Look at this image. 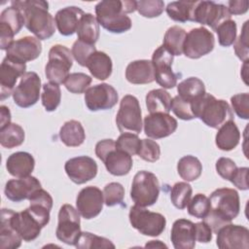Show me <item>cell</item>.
I'll list each match as a JSON object with an SVG mask.
<instances>
[{"label":"cell","instance_id":"11a10c76","mask_svg":"<svg viewBox=\"0 0 249 249\" xmlns=\"http://www.w3.org/2000/svg\"><path fill=\"white\" fill-rule=\"evenodd\" d=\"M231 103L235 114L244 120L249 119V93H237L231 97Z\"/></svg>","mask_w":249,"mask_h":249},{"label":"cell","instance_id":"836d02e7","mask_svg":"<svg viewBox=\"0 0 249 249\" xmlns=\"http://www.w3.org/2000/svg\"><path fill=\"white\" fill-rule=\"evenodd\" d=\"M59 138L67 147H78L86 139L85 129L79 121L70 120L60 127Z\"/></svg>","mask_w":249,"mask_h":249},{"label":"cell","instance_id":"f5cc1de1","mask_svg":"<svg viewBox=\"0 0 249 249\" xmlns=\"http://www.w3.org/2000/svg\"><path fill=\"white\" fill-rule=\"evenodd\" d=\"M137 155L146 161L155 162L160 157V145L152 139H141V144Z\"/></svg>","mask_w":249,"mask_h":249},{"label":"cell","instance_id":"8d00e7d4","mask_svg":"<svg viewBox=\"0 0 249 249\" xmlns=\"http://www.w3.org/2000/svg\"><path fill=\"white\" fill-rule=\"evenodd\" d=\"M177 91L181 98L190 102L198 99L206 92L204 83L196 77H190L183 80L177 85Z\"/></svg>","mask_w":249,"mask_h":249},{"label":"cell","instance_id":"74e56055","mask_svg":"<svg viewBox=\"0 0 249 249\" xmlns=\"http://www.w3.org/2000/svg\"><path fill=\"white\" fill-rule=\"evenodd\" d=\"M177 171L183 180L187 182L195 181L201 175L202 164L197 158L187 155L178 160Z\"/></svg>","mask_w":249,"mask_h":249},{"label":"cell","instance_id":"ac0fdd59","mask_svg":"<svg viewBox=\"0 0 249 249\" xmlns=\"http://www.w3.org/2000/svg\"><path fill=\"white\" fill-rule=\"evenodd\" d=\"M95 160L88 156H79L68 160L64 164L67 176L75 184L81 185L93 179L97 174Z\"/></svg>","mask_w":249,"mask_h":249},{"label":"cell","instance_id":"7a4b0ae2","mask_svg":"<svg viewBox=\"0 0 249 249\" xmlns=\"http://www.w3.org/2000/svg\"><path fill=\"white\" fill-rule=\"evenodd\" d=\"M136 10L133 0H103L95 5L98 23L111 33H124L131 28L132 22L127 14Z\"/></svg>","mask_w":249,"mask_h":249},{"label":"cell","instance_id":"e575fe53","mask_svg":"<svg viewBox=\"0 0 249 249\" xmlns=\"http://www.w3.org/2000/svg\"><path fill=\"white\" fill-rule=\"evenodd\" d=\"M147 110L150 114L170 112L171 96L164 89H156L150 90L145 98Z\"/></svg>","mask_w":249,"mask_h":249},{"label":"cell","instance_id":"db71d44e","mask_svg":"<svg viewBox=\"0 0 249 249\" xmlns=\"http://www.w3.org/2000/svg\"><path fill=\"white\" fill-rule=\"evenodd\" d=\"M234 53L236 56L242 61H248L249 47H248V20L242 26V31L233 43Z\"/></svg>","mask_w":249,"mask_h":249},{"label":"cell","instance_id":"9c48e42d","mask_svg":"<svg viewBox=\"0 0 249 249\" xmlns=\"http://www.w3.org/2000/svg\"><path fill=\"white\" fill-rule=\"evenodd\" d=\"M116 124L120 132H131L139 134L142 130L141 108L138 99L131 95H124L121 102L116 116Z\"/></svg>","mask_w":249,"mask_h":249},{"label":"cell","instance_id":"7402d4cb","mask_svg":"<svg viewBox=\"0 0 249 249\" xmlns=\"http://www.w3.org/2000/svg\"><path fill=\"white\" fill-rule=\"evenodd\" d=\"M25 63L18 62L5 56L0 66V98L4 100L13 94L16 83L25 73Z\"/></svg>","mask_w":249,"mask_h":249},{"label":"cell","instance_id":"ab89813d","mask_svg":"<svg viewBox=\"0 0 249 249\" xmlns=\"http://www.w3.org/2000/svg\"><path fill=\"white\" fill-rule=\"evenodd\" d=\"M24 130L18 124L11 123L3 128H0V144L4 148L12 149L20 146L24 141Z\"/></svg>","mask_w":249,"mask_h":249},{"label":"cell","instance_id":"bcb514c9","mask_svg":"<svg viewBox=\"0 0 249 249\" xmlns=\"http://www.w3.org/2000/svg\"><path fill=\"white\" fill-rule=\"evenodd\" d=\"M188 213L198 219H203L210 210L209 198L203 194H196L188 203Z\"/></svg>","mask_w":249,"mask_h":249},{"label":"cell","instance_id":"2e32d148","mask_svg":"<svg viewBox=\"0 0 249 249\" xmlns=\"http://www.w3.org/2000/svg\"><path fill=\"white\" fill-rule=\"evenodd\" d=\"M119 99L114 87L109 84H98L85 91V103L89 110L99 111L113 108Z\"/></svg>","mask_w":249,"mask_h":249},{"label":"cell","instance_id":"d4e9b609","mask_svg":"<svg viewBox=\"0 0 249 249\" xmlns=\"http://www.w3.org/2000/svg\"><path fill=\"white\" fill-rule=\"evenodd\" d=\"M170 239L175 249H193L196 241L195 223L187 219L176 220L171 228Z\"/></svg>","mask_w":249,"mask_h":249},{"label":"cell","instance_id":"b9f144b4","mask_svg":"<svg viewBox=\"0 0 249 249\" xmlns=\"http://www.w3.org/2000/svg\"><path fill=\"white\" fill-rule=\"evenodd\" d=\"M192 192V187L187 182L175 183L170 192V199L172 204L178 209L186 208L191 199Z\"/></svg>","mask_w":249,"mask_h":249},{"label":"cell","instance_id":"c3c4849f","mask_svg":"<svg viewBox=\"0 0 249 249\" xmlns=\"http://www.w3.org/2000/svg\"><path fill=\"white\" fill-rule=\"evenodd\" d=\"M124 197V188L118 182H111L103 189L104 203L107 206H115L121 204Z\"/></svg>","mask_w":249,"mask_h":249},{"label":"cell","instance_id":"680465c9","mask_svg":"<svg viewBox=\"0 0 249 249\" xmlns=\"http://www.w3.org/2000/svg\"><path fill=\"white\" fill-rule=\"evenodd\" d=\"M248 167H238L234 176L231 180V182L239 190L241 191H246L248 190V181H247V176H248Z\"/></svg>","mask_w":249,"mask_h":249},{"label":"cell","instance_id":"52a82bcc","mask_svg":"<svg viewBox=\"0 0 249 249\" xmlns=\"http://www.w3.org/2000/svg\"><path fill=\"white\" fill-rule=\"evenodd\" d=\"M73 65V55L68 48L54 45L49 51V60L45 67V74L50 83L60 85L64 83Z\"/></svg>","mask_w":249,"mask_h":249},{"label":"cell","instance_id":"cb8c5ba5","mask_svg":"<svg viewBox=\"0 0 249 249\" xmlns=\"http://www.w3.org/2000/svg\"><path fill=\"white\" fill-rule=\"evenodd\" d=\"M39 189H41L40 181L36 177L29 175L9 180L5 185L4 193L6 197L11 201L19 202L24 199H29Z\"/></svg>","mask_w":249,"mask_h":249},{"label":"cell","instance_id":"4316f807","mask_svg":"<svg viewBox=\"0 0 249 249\" xmlns=\"http://www.w3.org/2000/svg\"><path fill=\"white\" fill-rule=\"evenodd\" d=\"M28 209L44 228L50 222V212L53 207V197L44 189L37 190L29 198Z\"/></svg>","mask_w":249,"mask_h":249},{"label":"cell","instance_id":"816d5d0a","mask_svg":"<svg viewBox=\"0 0 249 249\" xmlns=\"http://www.w3.org/2000/svg\"><path fill=\"white\" fill-rule=\"evenodd\" d=\"M96 52V48L94 45L87 44L81 40H76L72 46V55L74 59L81 65L87 66V61L89 57Z\"/></svg>","mask_w":249,"mask_h":249},{"label":"cell","instance_id":"ffe728a7","mask_svg":"<svg viewBox=\"0 0 249 249\" xmlns=\"http://www.w3.org/2000/svg\"><path fill=\"white\" fill-rule=\"evenodd\" d=\"M9 215L13 228L20 235L22 240L29 242L39 236L43 227L28 208L21 212H15L9 209Z\"/></svg>","mask_w":249,"mask_h":249},{"label":"cell","instance_id":"277c9868","mask_svg":"<svg viewBox=\"0 0 249 249\" xmlns=\"http://www.w3.org/2000/svg\"><path fill=\"white\" fill-rule=\"evenodd\" d=\"M192 108L195 118L200 119L212 128H219L227 122L233 121V112L230 104L223 99H216L207 92L193 101Z\"/></svg>","mask_w":249,"mask_h":249},{"label":"cell","instance_id":"1f68e13d","mask_svg":"<svg viewBox=\"0 0 249 249\" xmlns=\"http://www.w3.org/2000/svg\"><path fill=\"white\" fill-rule=\"evenodd\" d=\"M22 238L13 228L10 222L9 209L1 210V226H0V247L2 249H16L21 245Z\"/></svg>","mask_w":249,"mask_h":249},{"label":"cell","instance_id":"30bf717a","mask_svg":"<svg viewBox=\"0 0 249 249\" xmlns=\"http://www.w3.org/2000/svg\"><path fill=\"white\" fill-rule=\"evenodd\" d=\"M81 232L80 213L71 204H63L58 212V224L55 231L57 239L75 246Z\"/></svg>","mask_w":249,"mask_h":249},{"label":"cell","instance_id":"8992f818","mask_svg":"<svg viewBox=\"0 0 249 249\" xmlns=\"http://www.w3.org/2000/svg\"><path fill=\"white\" fill-rule=\"evenodd\" d=\"M160 183L158 177L149 171H138L132 180L130 197L135 205L148 207L159 198Z\"/></svg>","mask_w":249,"mask_h":249},{"label":"cell","instance_id":"d6a6232c","mask_svg":"<svg viewBox=\"0 0 249 249\" xmlns=\"http://www.w3.org/2000/svg\"><path fill=\"white\" fill-rule=\"evenodd\" d=\"M76 33L78 40H81L87 44L94 45L99 39L100 34L99 23L96 18L89 13L84 14L79 21Z\"/></svg>","mask_w":249,"mask_h":249},{"label":"cell","instance_id":"f907efd6","mask_svg":"<svg viewBox=\"0 0 249 249\" xmlns=\"http://www.w3.org/2000/svg\"><path fill=\"white\" fill-rule=\"evenodd\" d=\"M170 110L174 113L176 117L184 121H190L195 119V115L193 113L192 102L181 98L179 95L174 96L171 99Z\"/></svg>","mask_w":249,"mask_h":249},{"label":"cell","instance_id":"6da1fadb","mask_svg":"<svg viewBox=\"0 0 249 249\" xmlns=\"http://www.w3.org/2000/svg\"><path fill=\"white\" fill-rule=\"evenodd\" d=\"M210 210L202 219L212 230L217 231L237 217L240 210L238 193L230 188L215 190L209 197Z\"/></svg>","mask_w":249,"mask_h":249},{"label":"cell","instance_id":"8fae6325","mask_svg":"<svg viewBox=\"0 0 249 249\" xmlns=\"http://www.w3.org/2000/svg\"><path fill=\"white\" fill-rule=\"evenodd\" d=\"M214 46L215 39L213 33L203 26L196 27L191 29L186 35L183 53L189 58L196 59L212 52Z\"/></svg>","mask_w":249,"mask_h":249},{"label":"cell","instance_id":"ba28073f","mask_svg":"<svg viewBox=\"0 0 249 249\" xmlns=\"http://www.w3.org/2000/svg\"><path fill=\"white\" fill-rule=\"evenodd\" d=\"M132 228L148 236H159L165 230V217L158 212H152L145 207L134 205L128 214Z\"/></svg>","mask_w":249,"mask_h":249},{"label":"cell","instance_id":"9f6ffc18","mask_svg":"<svg viewBox=\"0 0 249 249\" xmlns=\"http://www.w3.org/2000/svg\"><path fill=\"white\" fill-rule=\"evenodd\" d=\"M216 171L217 173L225 180H228L231 182V180L232 179V177L234 176L236 170H237V166L235 164V162L229 159V158H220L217 161H216Z\"/></svg>","mask_w":249,"mask_h":249},{"label":"cell","instance_id":"3957f363","mask_svg":"<svg viewBox=\"0 0 249 249\" xmlns=\"http://www.w3.org/2000/svg\"><path fill=\"white\" fill-rule=\"evenodd\" d=\"M11 5L19 8L24 17L25 27L39 40L51 38L55 31V21L49 13V3L43 0L12 1Z\"/></svg>","mask_w":249,"mask_h":249},{"label":"cell","instance_id":"484cf974","mask_svg":"<svg viewBox=\"0 0 249 249\" xmlns=\"http://www.w3.org/2000/svg\"><path fill=\"white\" fill-rule=\"evenodd\" d=\"M84 14V11L76 6L65 7L57 11L54 21L58 32L63 36L73 35L77 31L79 21Z\"/></svg>","mask_w":249,"mask_h":249},{"label":"cell","instance_id":"6125c7cd","mask_svg":"<svg viewBox=\"0 0 249 249\" xmlns=\"http://www.w3.org/2000/svg\"><path fill=\"white\" fill-rule=\"evenodd\" d=\"M145 247L146 248H148V247H150V248H157V247H167L165 244H163L162 242H160V240H151V241H149L146 245H145Z\"/></svg>","mask_w":249,"mask_h":249},{"label":"cell","instance_id":"60d3db41","mask_svg":"<svg viewBox=\"0 0 249 249\" xmlns=\"http://www.w3.org/2000/svg\"><path fill=\"white\" fill-rule=\"evenodd\" d=\"M42 105L45 107L46 111H54L61 100V90L57 84L46 83L43 85V92L41 94Z\"/></svg>","mask_w":249,"mask_h":249},{"label":"cell","instance_id":"91938a15","mask_svg":"<svg viewBox=\"0 0 249 249\" xmlns=\"http://www.w3.org/2000/svg\"><path fill=\"white\" fill-rule=\"evenodd\" d=\"M249 2L247 0L239 1H229L228 9L231 15H243L248 11Z\"/></svg>","mask_w":249,"mask_h":249},{"label":"cell","instance_id":"d590c367","mask_svg":"<svg viewBox=\"0 0 249 249\" xmlns=\"http://www.w3.org/2000/svg\"><path fill=\"white\" fill-rule=\"evenodd\" d=\"M196 1H174L167 4L165 11L168 17L174 21L186 22L193 21L194 10Z\"/></svg>","mask_w":249,"mask_h":249},{"label":"cell","instance_id":"4dcf8cb0","mask_svg":"<svg viewBox=\"0 0 249 249\" xmlns=\"http://www.w3.org/2000/svg\"><path fill=\"white\" fill-rule=\"evenodd\" d=\"M240 140V132L233 121L227 122L221 125L216 133V146L222 151H231Z\"/></svg>","mask_w":249,"mask_h":249},{"label":"cell","instance_id":"603a6c76","mask_svg":"<svg viewBox=\"0 0 249 249\" xmlns=\"http://www.w3.org/2000/svg\"><path fill=\"white\" fill-rule=\"evenodd\" d=\"M42 53L41 41L32 36L16 40L6 51V56L18 62L25 63L39 57Z\"/></svg>","mask_w":249,"mask_h":249},{"label":"cell","instance_id":"5b68a950","mask_svg":"<svg viewBox=\"0 0 249 249\" xmlns=\"http://www.w3.org/2000/svg\"><path fill=\"white\" fill-rule=\"evenodd\" d=\"M95 155L103 161L107 171L114 176H124L132 168V158L127 153L116 148L113 139H103L95 145Z\"/></svg>","mask_w":249,"mask_h":249},{"label":"cell","instance_id":"94428289","mask_svg":"<svg viewBox=\"0 0 249 249\" xmlns=\"http://www.w3.org/2000/svg\"><path fill=\"white\" fill-rule=\"evenodd\" d=\"M0 128L11 124V112L7 106H0Z\"/></svg>","mask_w":249,"mask_h":249},{"label":"cell","instance_id":"6f0895ef","mask_svg":"<svg viewBox=\"0 0 249 249\" xmlns=\"http://www.w3.org/2000/svg\"><path fill=\"white\" fill-rule=\"evenodd\" d=\"M196 227V239L200 243H208L212 239V230L204 222H198L195 224Z\"/></svg>","mask_w":249,"mask_h":249},{"label":"cell","instance_id":"f6af8a7d","mask_svg":"<svg viewBox=\"0 0 249 249\" xmlns=\"http://www.w3.org/2000/svg\"><path fill=\"white\" fill-rule=\"evenodd\" d=\"M215 31L218 35L219 44L222 47H229L232 45L236 39V22L232 19H228L221 23Z\"/></svg>","mask_w":249,"mask_h":249},{"label":"cell","instance_id":"7dc6e473","mask_svg":"<svg viewBox=\"0 0 249 249\" xmlns=\"http://www.w3.org/2000/svg\"><path fill=\"white\" fill-rule=\"evenodd\" d=\"M115 142H116V148L127 153L130 156H134V155H137L139 151L141 139L138 137V134H134L131 132H124V133H122Z\"/></svg>","mask_w":249,"mask_h":249},{"label":"cell","instance_id":"4fadbf2b","mask_svg":"<svg viewBox=\"0 0 249 249\" xmlns=\"http://www.w3.org/2000/svg\"><path fill=\"white\" fill-rule=\"evenodd\" d=\"M40 89L41 79L38 74L32 71L25 72L13 91L14 102L21 108L31 107L39 100Z\"/></svg>","mask_w":249,"mask_h":249},{"label":"cell","instance_id":"44dd1931","mask_svg":"<svg viewBox=\"0 0 249 249\" xmlns=\"http://www.w3.org/2000/svg\"><path fill=\"white\" fill-rule=\"evenodd\" d=\"M144 132L153 139H160L171 135L178 126L176 119L165 113H154L144 118Z\"/></svg>","mask_w":249,"mask_h":249},{"label":"cell","instance_id":"681fc988","mask_svg":"<svg viewBox=\"0 0 249 249\" xmlns=\"http://www.w3.org/2000/svg\"><path fill=\"white\" fill-rule=\"evenodd\" d=\"M164 9V3L161 0H140L136 1V10L138 13L148 18H157L161 15Z\"/></svg>","mask_w":249,"mask_h":249},{"label":"cell","instance_id":"ee69618b","mask_svg":"<svg viewBox=\"0 0 249 249\" xmlns=\"http://www.w3.org/2000/svg\"><path fill=\"white\" fill-rule=\"evenodd\" d=\"M90 83V76L82 72H75L69 74L63 84L68 91L79 94L85 92L88 89Z\"/></svg>","mask_w":249,"mask_h":249},{"label":"cell","instance_id":"f1b7e54d","mask_svg":"<svg viewBox=\"0 0 249 249\" xmlns=\"http://www.w3.org/2000/svg\"><path fill=\"white\" fill-rule=\"evenodd\" d=\"M35 160L33 156L27 152L13 153L6 160V168L8 172L17 178L29 176L34 170Z\"/></svg>","mask_w":249,"mask_h":249},{"label":"cell","instance_id":"5bb4252c","mask_svg":"<svg viewBox=\"0 0 249 249\" xmlns=\"http://www.w3.org/2000/svg\"><path fill=\"white\" fill-rule=\"evenodd\" d=\"M155 80L163 89H172L177 86V75L172 71L173 55L161 45L152 55Z\"/></svg>","mask_w":249,"mask_h":249},{"label":"cell","instance_id":"7bdbcfd3","mask_svg":"<svg viewBox=\"0 0 249 249\" xmlns=\"http://www.w3.org/2000/svg\"><path fill=\"white\" fill-rule=\"evenodd\" d=\"M81 249H92V248H115V245L108 238L95 235L91 232L82 231L75 245Z\"/></svg>","mask_w":249,"mask_h":249},{"label":"cell","instance_id":"e0dca14e","mask_svg":"<svg viewBox=\"0 0 249 249\" xmlns=\"http://www.w3.org/2000/svg\"><path fill=\"white\" fill-rule=\"evenodd\" d=\"M103 203V192L95 186H88L79 192L76 198V209L83 218L89 220L99 215Z\"/></svg>","mask_w":249,"mask_h":249},{"label":"cell","instance_id":"f546056e","mask_svg":"<svg viewBox=\"0 0 249 249\" xmlns=\"http://www.w3.org/2000/svg\"><path fill=\"white\" fill-rule=\"evenodd\" d=\"M93 78L104 81L110 77L113 70L111 57L104 52L96 51L88 59L87 66Z\"/></svg>","mask_w":249,"mask_h":249},{"label":"cell","instance_id":"f35d334b","mask_svg":"<svg viewBox=\"0 0 249 249\" xmlns=\"http://www.w3.org/2000/svg\"><path fill=\"white\" fill-rule=\"evenodd\" d=\"M186 31L184 28L173 25L169 27L163 37L162 46L174 56L183 53V46L186 38Z\"/></svg>","mask_w":249,"mask_h":249},{"label":"cell","instance_id":"d6986e66","mask_svg":"<svg viewBox=\"0 0 249 249\" xmlns=\"http://www.w3.org/2000/svg\"><path fill=\"white\" fill-rule=\"evenodd\" d=\"M216 244L221 249H248L249 230L243 226L227 224L217 231Z\"/></svg>","mask_w":249,"mask_h":249},{"label":"cell","instance_id":"7c38bea8","mask_svg":"<svg viewBox=\"0 0 249 249\" xmlns=\"http://www.w3.org/2000/svg\"><path fill=\"white\" fill-rule=\"evenodd\" d=\"M231 13L227 6L213 1H196L193 21L201 25H208L214 31L224 21L231 19Z\"/></svg>","mask_w":249,"mask_h":249},{"label":"cell","instance_id":"83f0119b","mask_svg":"<svg viewBox=\"0 0 249 249\" xmlns=\"http://www.w3.org/2000/svg\"><path fill=\"white\" fill-rule=\"evenodd\" d=\"M125 78L130 84L144 85L155 81L154 66L151 60L138 59L128 63L125 69Z\"/></svg>","mask_w":249,"mask_h":249},{"label":"cell","instance_id":"9a60e30c","mask_svg":"<svg viewBox=\"0 0 249 249\" xmlns=\"http://www.w3.org/2000/svg\"><path fill=\"white\" fill-rule=\"evenodd\" d=\"M24 25V17L21 10L14 5L2 11L0 16V48L8 50L17 35Z\"/></svg>","mask_w":249,"mask_h":249}]
</instances>
